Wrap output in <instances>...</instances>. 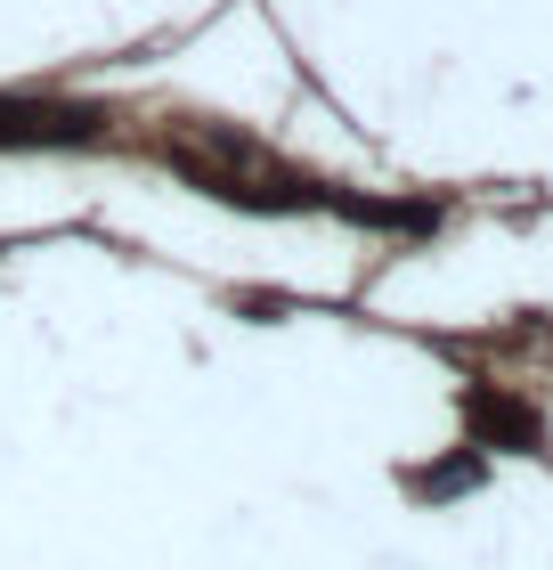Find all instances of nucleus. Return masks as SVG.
Listing matches in <instances>:
<instances>
[{
  "label": "nucleus",
  "mask_w": 553,
  "mask_h": 570,
  "mask_svg": "<svg viewBox=\"0 0 553 570\" xmlns=\"http://www.w3.org/2000/svg\"><path fill=\"white\" fill-rule=\"evenodd\" d=\"M107 115L66 98H0V147H98Z\"/></svg>",
  "instance_id": "1"
},
{
  "label": "nucleus",
  "mask_w": 553,
  "mask_h": 570,
  "mask_svg": "<svg viewBox=\"0 0 553 570\" xmlns=\"http://www.w3.org/2000/svg\"><path fill=\"white\" fill-rule=\"evenodd\" d=\"M464 424H472V440H513V449H530V456L545 449V424L505 392H464Z\"/></svg>",
  "instance_id": "2"
}]
</instances>
